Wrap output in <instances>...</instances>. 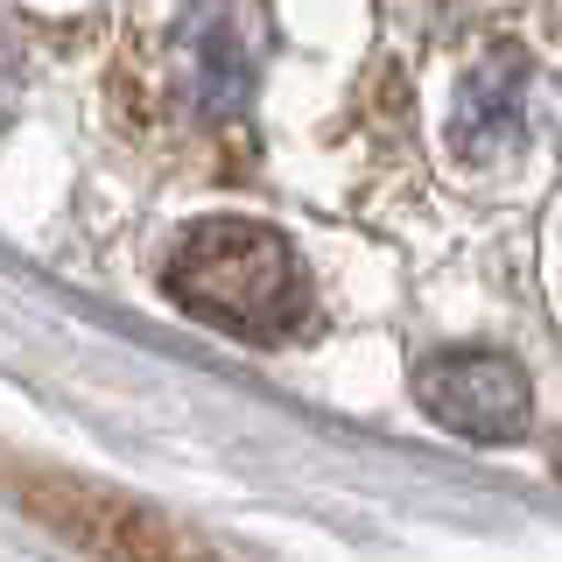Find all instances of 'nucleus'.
<instances>
[{
  "mask_svg": "<svg viewBox=\"0 0 562 562\" xmlns=\"http://www.w3.org/2000/svg\"><path fill=\"white\" fill-rule=\"evenodd\" d=\"M169 295L183 303L190 316L233 330V338H289L303 324V303H310V281H303V260L289 254V239L274 225H254V218H204L176 239L169 254Z\"/></svg>",
  "mask_w": 562,
  "mask_h": 562,
  "instance_id": "obj_1",
  "label": "nucleus"
},
{
  "mask_svg": "<svg viewBox=\"0 0 562 562\" xmlns=\"http://www.w3.org/2000/svg\"><path fill=\"white\" fill-rule=\"evenodd\" d=\"M415 401L429 408L436 429L471 436V443H514L535 415V386L520 359L506 351H443L415 366Z\"/></svg>",
  "mask_w": 562,
  "mask_h": 562,
  "instance_id": "obj_2",
  "label": "nucleus"
},
{
  "mask_svg": "<svg viewBox=\"0 0 562 562\" xmlns=\"http://www.w3.org/2000/svg\"><path fill=\"white\" fill-rule=\"evenodd\" d=\"M527 85H535V64L514 43H492L479 64L457 78L450 99V148L464 155L471 169H492L506 155H520L527 140Z\"/></svg>",
  "mask_w": 562,
  "mask_h": 562,
  "instance_id": "obj_3",
  "label": "nucleus"
},
{
  "mask_svg": "<svg viewBox=\"0 0 562 562\" xmlns=\"http://www.w3.org/2000/svg\"><path fill=\"white\" fill-rule=\"evenodd\" d=\"M176 85H183L190 113L204 120H225L246 105V92H254V35H246V14L233 0H204V8L183 14V29H176Z\"/></svg>",
  "mask_w": 562,
  "mask_h": 562,
  "instance_id": "obj_4",
  "label": "nucleus"
},
{
  "mask_svg": "<svg viewBox=\"0 0 562 562\" xmlns=\"http://www.w3.org/2000/svg\"><path fill=\"white\" fill-rule=\"evenodd\" d=\"M555 471H562V443H555Z\"/></svg>",
  "mask_w": 562,
  "mask_h": 562,
  "instance_id": "obj_5",
  "label": "nucleus"
}]
</instances>
